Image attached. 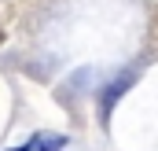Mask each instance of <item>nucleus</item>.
I'll return each mask as SVG.
<instances>
[{
	"instance_id": "f257e3e1",
	"label": "nucleus",
	"mask_w": 158,
	"mask_h": 151,
	"mask_svg": "<svg viewBox=\"0 0 158 151\" xmlns=\"http://www.w3.org/2000/svg\"><path fill=\"white\" fill-rule=\"evenodd\" d=\"M59 148H66V136H44V133H37L22 148H11V151H59Z\"/></svg>"
}]
</instances>
